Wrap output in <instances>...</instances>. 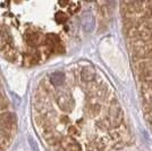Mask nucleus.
I'll return each instance as SVG.
<instances>
[{
  "mask_svg": "<svg viewBox=\"0 0 152 151\" xmlns=\"http://www.w3.org/2000/svg\"><path fill=\"white\" fill-rule=\"evenodd\" d=\"M142 86L152 90V77H146L142 80Z\"/></svg>",
  "mask_w": 152,
  "mask_h": 151,
  "instance_id": "8",
  "label": "nucleus"
},
{
  "mask_svg": "<svg viewBox=\"0 0 152 151\" xmlns=\"http://www.w3.org/2000/svg\"><path fill=\"white\" fill-rule=\"evenodd\" d=\"M133 49L134 56L140 59H152V45L145 43L143 40L133 41Z\"/></svg>",
  "mask_w": 152,
  "mask_h": 151,
  "instance_id": "4",
  "label": "nucleus"
},
{
  "mask_svg": "<svg viewBox=\"0 0 152 151\" xmlns=\"http://www.w3.org/2000/svg\"><path fill=\"white\" fill-rule=\"evenodd\" d=\"M17 119L12 102L5 92L2 78L0 75V151H6L16 135Z\"/></svg>",
  "mask_w": 152,
  "mask_h": 151,
  "instance_id": "2",
  "label": "nucleus"
},
{
  "mask_svg": "<svg viewBox=\"0 0 152 151\" xmlns=\"http://www.w3.org/2000/svg\"><path fill=\"white\" fill-rule=\"evenodd\" d=\"M135 70L140 74V77L143 80L146 77H152V59H146L143 62L135 64Z\"/></svg>",
  "mask_w": 152,
  "mask_h": 151,
  "instance_id": "5",
  "label": "nucleus"
},
{
  "mask_svg": "<svg viewBox=\"0 0 152 151\" xmlns=\"http://www.w3.org/2000/svg\"><path fill=\"white\" fill-rule=\"evenodd\" d=\"M141 91H142V97H143V100L146 103V106H152V90L141 86Z\"/></svg>",
  "mask_w": 152,
  "mask_h": 151,
  "instance_id": "7",
  "label": "nucleus"
},
{
  "mask_svg": "<svg viewBox=\"0 0 152 151\" xmlns=\"http://www.w3.org/2000/svg\"><path fill=\"white\" fill-rule=\"evenodd\" d=\"M0 52L14 64L35 66L65 52L58 33H49L34 18L32 4L0 1Z\"/></svg>",
  "mask_w": 152,
  "mask_h": 151,
  "instance_id": "1",
  "label": "nucleus"
},
{
  "mask_svg": "<svg viewBox=\"0 0 152 151\" xmlns=\"http://www.w3.org/2000/svg\"><path fill=\"white\" fill-rule=\"evenodd\" d=\"M82 26L84 31L91 32L94 27V17L91 12H86L82 16Z\"/></svg>",
  "mask_w": 152,
  "mask_h": 151,
  "instance_id": "6",
  "label": "nucleus"
},
{
  "mask_svg": "<svg viewBox=\"0 0 152 151\" xmlns=\"http://www.w3.org/2000/svg\"><path fill=\"white\" fill-rule=\"evenodd\" d=\"M144 115H145V118L148 120H150L152 123V106H149V109L144 110Z\"/></svg>",
  "mask_w": 152,
  "mask_h": 151,
  "instance_id": "9",
  "label": "nucleus"
},
{
  "mask_svg": "<svg viewBox=\"0 0 152 151\" xmlns=\"http://www.w3.org/2000/svg\"><path fill=\"white\" fill-rule=\"evenodd\" d=\"M108 120L111 128H118L123 122V109L117 99H111L108 106Z\"/></svg>",
  "mask_w": 152,
  "mask_h": 151,
  "instance_id": "3",
  "label": "nucleus"
}]
</instances>
